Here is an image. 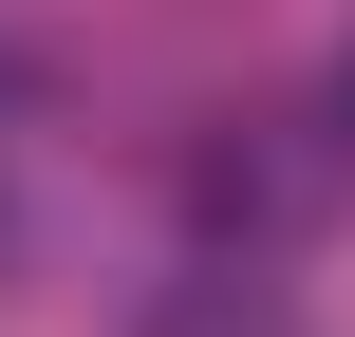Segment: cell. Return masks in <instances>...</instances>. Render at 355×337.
Here are the masks:
<instances>
[{"label": "cell", "instance_id": "obj_1", "mask_svg": "<svg viewBox=\"0 0 355 337\" xmlns=\"http://www.w3.org/2000/svg\"><path fill=\"white\" fill-rule=\"evenodd\" d=\"M187 337H281V319H187Z\"/></svg>", "mask_w": 355, "mask_h": 337}]
</instances>
